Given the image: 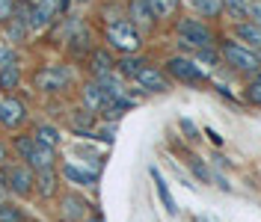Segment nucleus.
I'll list each match as a JSON object with an SVG mask.
<instances>
[{"label":"nucleus","mask_w":261,"mask_h":222,"mask_svg":"<svg viewBox=\"0 0 261 222\" xmlns=\"http://www.w3.org/2000/svg\"><path fill=\"white\" fill-rule=\"evenodd\" d=\"M116 65H113V60L104 53V50H98V53H92V74H95V80L98 77H104V74H110Z\"/></svg>","instance_id":"nucleus-22"},{"label":"nucleus","mask_w":261,"mask_h":222,"mask_svg":"<svg viewBox=\"0 0 261 222\" xmlns=\"http://www.w3.org/2000/svg\"><path fill=\"white\" fill-rule=\"evenodd\" d=\"M9 199V190H6V184H3V178H0V205Z\"/></svg>","instance_id":"nucleus-32"},{"label":"nucleus","mask_w":261,"mask_h":222,"mask_svg":"<svg viewBox=\"0 0 261 222\" xmlns=\"http://www.w3.org/2000/svg\"><path fill=\"white\" fill-rule=\"evenodd\" d=\"M107 45L113 50H119L122 57H130V53L140 50L143 36H140V30L130 24L128 18H119V21H110V27H107Z\"/></svg>","instance_id":"nucleus-4"},{"label":"nucleus","mask_w":261,"mask_h":222,"mask_svg":"<svg viewBox=\"0 0 261 222\" xmlns=\"http://www.w3.org/2000/svg\"><path fill=\"white\" fill-rule=\"evenodd\" d=\"M15 151L21 163H27L33 172H45V169H54L57 166V148H48V145L36 143V136L33 133H21L15 136Z\"/></svg>","instance_id":"nucleus-3"},{"label":"nucleus","mask_w":261,"mask_h":222,"mask_svg":"<svg viewBox=\"0 0 261 222\" xmlns=\"http://www.w3.org/2000/svg\"><path fill=\"white\" fill-rule=\"evenodd\" d=\"M0 222H24L21 207L12 205V202H3V205H0Z\"/></svg>","instance_id":"nucleus-25"},{"label":"nucleus","mask_w":261,"mask_h":222,"mask_svg":"<svg viewBox=\"0 0 261 222\" xmlns=\"http://www.w3.org/2000/svg\"><path fill=\"white\" fill-rule=\"evenodd\" d=\"M9 12H12V0H3V3H0V21L9 15Z\"/></svg>","instance_id":"nucleus-31"},{"label":"nucleus","mask_w":261,"mask_h":222,"mask_svg":"<svg viewBox=\"0 0 261 222\" xmlns=\"http://www.w3.org/2000/svg\"><path fill=\"white\" fill-rule=\"evenodd\" d=\"M148 9H151V15H154V21H169V18L178 15V6L181 0H146Z\"/></svg>","instance_id":"nucleus-16"},{"label":"nucleus","mask_w":261,"mask_h":222,"mask_svg":"<svg viewBox=\"0 0 261 222\" xmlns=\"http://www.w3.org/2000/svg\"><path fill=\"white\" fill-rule=\"evenodd\" d=\"M57 12V0H42L39 6H33L30 9V18H27V24L30 27H45L50 18Z\"/></svg>","instance_id":"nucleus-15"},{"label":"nucleus","mask_w":261,"mask_h":222,"mask_svg":"<svg viewBox=\"0 0 261 222\" xmlns=\"http://www.w3.org/2000/svg\"><path fill=\"white\" fill-rule=\"evenodd\" d=\"M166 74L175 77L178 83H187V86H202V83H208L205 68L196 63L193 57H169V60H166Z\"/></svg>","instance_id":"nucleus-6"},{"label":"nucleus","mask_w":261,"mask_h":222,"mask_svg":"<svg viewBox=\"0 0 261 222\" xmlns=\"http://www.w3.org/2000/svg\"><path fill=\"white\" fill-rule=\"evenodd\" d=\"M193 222H208V219H199V216H196V219H193Z\"/></svg>","instance_id":"nucleus-35"},{"label":"nucleus","mask_w":261,"mask_h":222,"mask_svg":"<svg viewBox=\"0 0 261 222\" xmlns=\"http://www.w3.org/2000/svg\"><path fill=\"white\" fill-rule=\"evenodd\" d=\"M86 222H104V219H101L98 213H92V216H89V219H86Z\"/></svg>","instance_id":"nucleus-33"},{"label":"nucleus","mask_w":261,"mask_h":222,"mask_svg":"<svg viewBox=\"0 0 261 222\" xmlns=\"http://www.w3.org/2000/svg\"><path fill=\"white\" fill-rule=\"evenodd\" d=\"M63 178H65V181H71V184H77V187H92V184H95V175L83 172V169L71 166V163H65V166H63Z\"/></svg>","instance_id":"nucleus-19"},{"label":"nucleus","mask_w":261,"mask_h":222,"mask_svg":"<svg viewBox=\"0 0 261 222\" xmlns=\"http://www.w3.org/2000/svg\"><path fill=\"white\" fill-rule=\"evenodd\" d=\"M190 3H193V9H196V6H199V3H202V0H190Z\"/></svg>","instance_id":"nucleus-34"},{"label":"nucleus","mask_w":261,"mask_h":222,"mask_svg":"<svg viewBox=\"0 0 261 222\" xmlns=\"http://www.w3.org/2000/svg\"><path fill=\"white\" fill-rule=\"evenodd\" d=\"M24 122H27V107H24V101H18V98H3V101H0V125L9 127V130H18Z\"/></svg>","instance_id":"nucleus-8"},{"label":"nucleus","mask_w":261,"mask_h":222,"mask_svg":"<svg viewBox=\"0 0 261 222\" xmlns=\"http://www.w3.org/2000/svg\"><path fill=\"white\" fill-rule=\"evenodd\" d=\"M15 18V21H12V27H9V39H12V42H21V39H24V21H27V18H21V15H12Z\"/></svg>","instance_id":"nucleus-27"},{"label":"nucleus","mask_w":261,"mask_h":222,"mask_svg":"<svg viewBox=\"0 0 261 222\" xmlns=\"http://www.w3.org/2000/svg\"><path fill=\"white\" fill-rule=\"evenodd\" d=\"M68 83H71V68L65 65H48L36 74V86L42 92H65Z\"/></svg>","instance_id":"nucleus-7"},{"label":"nucleus","mask_w":261,"mask_h":222,"mask_svg":"<svg viewBox=\"0 0 261 222\" xmlns=\"http://www.w3.org/2000/svg\"><path fill=\"white\" fill-rule=\"evenodd\" d=\"M110 101H113V98L107 95V92L98 86L95 80L83 86V107H86L89 113H104V107H107Z\"/></svg>","instance_id":"nucleus-12"},{"label":"nucleus","mask_w":261,"mask_h":222,"mask_svg":"<svg viewBox=\"0 0 261 222\" xmlns=\"http://www.w3.org/2000/svg\"><path fill=\"white\" fill-rule=\"evenodd\" d=\"M246 21H252L255 27H261V0H249V12H246Z\"/></svg>","instance_id":"nucleus-28"},{"label":"nucleus","mask_w":261,"mask_h":222,"mask_svg":"<svg viewBox=\"0 0 261 222\" xmlns=\"http://www.w3.org/2000/svg\"><path fill=\"white\" fill-rule=\"evenodd\" d=\"M137 83L146 89V92H166L169 89V80H166V74H163L161 68H154V65H146L140 74H137Z\"/></svg>","instance_id":"nucleus-11"},{"label":"nucleus","mask_w":261,"mask_h":222,"mask_svg":"<svg viewBox=\"0 0 261 222\" xmlns=\"http://www.w3.org/2000/svg\"><path fill=\"white\" fill-rule=\"evenodd\" d=\"M60 181V175L57 169H45V172H36V192L42 196V199H50V196H57V184Z\"/></svg>","instance_id":"nucleus-14"},{"label":"nucleus","mask_w":261,"mask_h":222,"mask_svg":"<svg viewBox=\"0 0 261 222\" xmlns=\"http://www.w3.org/2000/svg\"><path fill=\"white\" fill-rule=\"evenodd\" d=\"M175 33H178V45L187 48L190 53H202V50H217V36L214 30L202 21V18H181L175 24Z\"/></svg>","instance_id":"nucleus-1"},{"label":"nucleus","mask_w":261,"mask_h":222,"mask_svg":"<svg viewBox=\"0 0 261 222\" xmlns=\"http://www.w3.org/2000/svg\"><path fill=\"white\" fill-rule=\"evenodd\" d=\"M0 3H3V0H0Z\"/></svg>","instance_id":"nucleus-36"},{"label":"nucleus","mask_w":261,"mask_h":222,"mask_svg":"<svg viewBox=\"0 0 261 222\" xmlns=\"http://www.w3.org/2000/svg\"><path fill=\"white\" fill-rule=\"evenodd\" d=\"M0 178H3V184H6V190L9 196H18V199H27L36 192V172H33L27 163H6L3 169H0Z\"/></svg>","instance_id":"nucleus-5"},{"label":"nucleus","mask_w":261,"mask_h":222,"mask_svg":"<svg viewBox=\"0 0 261 222\" xmlns=\"http://www.w3.org/2000/svg\"><path fill=\"white\" fill-rule=\"evenodd\" d=\"M130 21V24H134V27H137V30L143 33V30H151V27H154V24H158V21H154V15H151V9H148V3L146 0H130L128 3V15H125Z\"/></svg>","instance_id":"nucleus-10"},{"label":"nucleus","mask_w":261,"mask_h":222,"mask_svg":"<svg viewBox=\"0 0 261 222\" xmlns=\"http://www.w3.org/2000/svg\"><path fill=\"white\" fill-rule=\"evenodd\" d=\"M33 136H36V143L48 145V148H57V145H60V130L54 125H39L33 130Z\"/></svg>","instance_id":"nucleus-20"},{"label":"nucleus","mask_w":261,"mask_h":222,"mask_svg":"<svg viewBox=\"0 0 261 222\" xmlns=\"http://www.w3.org/2000/svg\"><path fill=\"white\" fill-rule=\"evenodd\" d=\"M220 60H223L231 71L246 74V77H255L261 71V53L244 48V45L234 42V39H223V42H220Z\"/></svg>","instance_id":"nucleus-2"},{"label":"nucleus","mask_w":261,"mask_h":222,"mask_svg":"<svg viewBox=\"0 0 261 222\" xmlns=\"http://www.w3.org/2000/svg\"><path fill=\"white\" fill-rule=\"evenodd\" d=\"M244 98L252 107H261V71L255 77H249V83H246V89H244Z\"/></svg>","instance_id":"nucleus-24"},{"label":"nucleus","mask_w":261,"mask_h":222,"mask_svg":"<svg viewBox=\"0 0 261 222\" xmlns=\"http://www.w3.org/2000/svg\"><path fill=\"white\" fill-rule=\"evenodd\" d=\"M151 178H154V190H158V196H161L166 213H169V216H175V210H178V207H175V199H172V192H169V187H166V181L161 178L158 169H151Z\"/></svg>","instance_id":"nucleus-18"},{"label":"nucleus","mask_w":261,"mask_h":222,"mask_svg":"<svg viewBox=\"0 0 261 222\" xmlns=\"http://www.w3.org/2000/svg\"><path fill=\"white\" fill-rule=\"evenodd\" d=\"M63 216L68 222H86L92 213H89V202L77 196V192H65L63 196Z\"/></svg>","instance_id":"nucleus-9"},{"label":"nucleus","mask_w":261,"mask_h":222,"mask_svg":"<svg viewBox=\"0 0 261 222\" xmlns=\"http://www.w3.org/2000/svg\"><path fill=\"white\" fill-rule=\"evenodd\" d=\"M12 65H18L15 48H0V68H12Z\"/></svg>","instance_id":"nucleus-26"},{"label":"nucleus","mask_w":261,"mask_h":222,"mask_svg":"<svg viewBox=\"0 0 261 222\" xmlns=\"http://www.w3.org/2000/svg\"><path fill=\"white\" fill-rule=\"evenodd\" d=\"M83 3H86V0H83Z\"/></svg>","instance_id":"nucleus-37"},{"label":"nucleus","mask_w":261,"mask_h":222,"mask_svg":"<svg viewBox=\"0 0 261 222\" xmlns=\"http://www.w3.org/2000/svg\"><path fill=\"white\" fill-rule=\"evenodd\" d=\"M6 163H12V160H9V148H6V145L0 143V169H3Z\"/></svg>","instance_id":"nucleus-30"},{"label":"nucleus","mask_w":261,"mask_h":222,"mask_svg":"<svg viewBox=\"0 0 261 222\" xmlns=\"http://www.w3.org/2000/svg\"><path fill=\"white\" fill-rule=\"evenodd\" d=\"M223 3V12L234 18V21H246V12H249V0H220Z\"/></svg>","instance_id":"nucleus-21"},{"label":"nucleus","mask_w":261,"mask_h":222,"mask_svg":"<svg viewBox=\"0 0 261 222\" xmlns=\"http://www.w3.org/2000/svg\"><path fill=\"white\" fill-rule=\"evenodd\" d=\"M190 169H193V172L199 175V181H208V178H211V175H208V169H205V166H202L199 160H190Z\"/></svg>","instance_id":"nucleus-29"},{"label":"nucleus","mask_w":261,"mask_h":222,"mask_svg":"<svg viewBox=\"0 0 261 222\" xmlns=\"http://www.w3.org/2000/svg\"><path fill=\"white\" fill-rule=\"evenodd\" d=\"M146 60H143V57H134V53H130V57H122V60H119V63H116V71H119V74H122V77H137V74H140V71H143V68H146Z\"/></svg>","instance_id":"nucleus-17"},{"label":"nucleus","mask_w":261,"mask_h":222,"mask_svg":"<svg viewBox=\"0 0 261 222\" xmlns=\"http://www.w3.org/2000/svg\"><path fill=\"white\" fill-rule=\"evenodd\" d=\"M18 80H21V68H18V65H12V68H0V92L15 89Z\"/></svg>","instance_id":"nucleus-23"},{"label":"nucleus","mask_w":261,"mask_h":222,"mask_svg":"<svg viewBox=\"0 0 261 222\" xmlns=\"http://www.w3.org/2000/svg\"><path fill=\"white\" fill-rule=\"evenodd\" d=\"M234 33L241 36L244 48L255 50V53L261 50V27H255L252 21H234Z\"/></svg>","instance_id":"nucleus-13"}]
</instances>
